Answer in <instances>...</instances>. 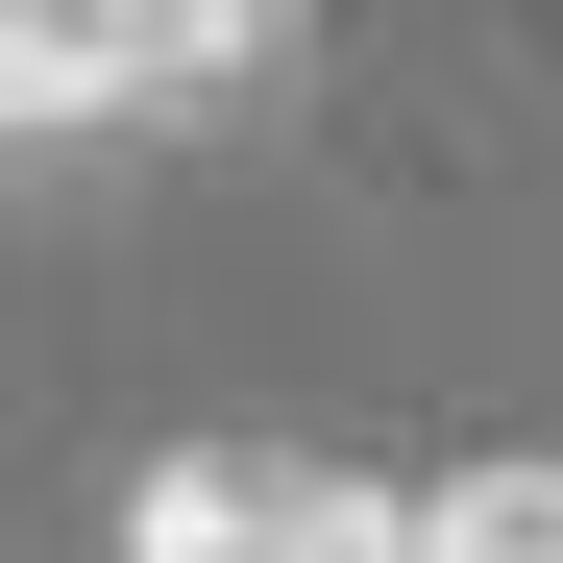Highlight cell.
<instances>
[{
  "label": "cell",
  "mask_w": 563,
  "mask_h": 563,
  "mask_svg": "<svg viewBox=\"0 0 563 563\" xmlns=\"http://www.w3.org/2000/svg\"><path fill=\"white\" fill-rule=\"evenodd\" d=\"M295 74V0H0L25 147H197Z\"/></svg>",
  "instance_id": "1"
},
{
  "label": "cell",
  "mask_w": 563,
  "mask_h": 563,
  "mask_svg": "<svg viewBox=\"0 0 563 563\" xmlns=\"http://www.w3.org/2000/svg\"><path fill=\"white\" fill-rule=\"evenodd\" d=\"M417 563H563V465H441V490H417Z\"/></svg>",
  "instance_id": "2"
}]
</instances>
